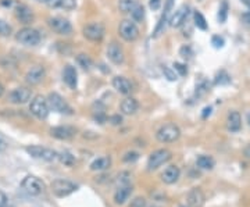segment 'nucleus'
I'll use <instances>...</instances> for the list:
<instances>
[{"mask_svg":"<svg viewBox=\"0 0 250 207\" xmlns=\"http://www.w3.org/2000/svg\"><path fill=\"white\" fill-rule=\"evenodd\" d=\"M230 81L231 78L227 75V74H225V72H224V71H222L220 75L217 77V79H216V82H217V84H228Z\"/></svg>","mask_w":250,"mask_h":207,"instance_id":"79ce46f5","label":"nucleus"},{"mask_svg":"<svg viewBox=\"0 0 250 207\" xmlns=\"http://www.w3.org/2000/svg\"><path fill=\"white\" fill-rule=\"evenodd\" d=\"M50 189H51V193L54 196L67 197L78 189V185L71 182L68 179H56V181L51 182Z\"/></svg>","mask_w":250,"mask_h":207,"instance_id":"f03ea898","label":"nucleus"},{"mask_svg":"<svg viewBox=\"0 0 250 207\" xmlns=\"http://www.w3.org/2000/svg\"><path fill=\"white\" fill-rule=\"evenodd\" d=\"M227 128L230 129L231 132H238L242 128V119L238 111H231L227 119Z\"/></svg>","mask_w":250,"mask_h":207,"instance_id":"393cba45","label":"nucleus"},{"mask_svg":"<svg viewBox=\"0 0 250 207\" xmlns=\"http://www.w3.org/2000/svg\"><path fill=\"white\" fill-rule=\"evenodd\" d=\"M31 96H32V92L30 89L20 86V88L13 89L9 93V102L13 104H24L30 100Z\"/></svg>","mask_w":250,"mask_h":207,"instance_id":"f8f14e48","label":"nucleus"},{"mask_svg":"<svg viewBox=\"0 0 250 207\" xmlns=\"http://www.w3.org/2000/svg\"><path fill=\"white\" fill-rule=\"evenodd\" d=\"M138 158H139V153H136V152H128V153L124 155L122 161H124V163H133V161H136Z\"/></svg>","mask_w":250,"mask_h":207,"instance_id":"c9c22d12","label":"nucleus"},{"mask_svg":"<svg viewBox=\"0 0 250 207\" xmlns=\"http://www.w3.org/2000/svg\"><path fill=\"white\" fill-rule=\"evenodd\" d=\"M181 137V129L175 124H164L160 129L156 132V138L161 143H172L178 140Z\"/></svg>","mask_w":250,"mask_h":207,"instance_id":"f257e3e1","label":"nucleus"},{"mask_svg":"<svg viewBox=\"0 0 250 207\" xmlns=\"http://www.w3.org/2000/svg\"><path fill=\"white\" fill-rule=\"evenodd\" d=\"M11 34V27L7 24V22H4L3 20H0V35L1 36H9Z\"/></svg>","mask_w":250,"mask_h":207,"instance_id":"e433bc0d","label":"nucleus"},{"mask_svg":"<svg viewBox=\"0 0 250 207\" xmlns=\"http://www.w3.org/2000/svg\"><path fill=\"white\" fill-rule=\"evenodd\" d=\"M188 14H189V7H188V6H182V7H180L178 10L174 13V16L171 17V27H174V28L181 27V25L186 21V18H188Z\"/></svg>","mask_w":250,"mask_h":207,"instance_id":"6ab92c4d","label":"nucleus"},{"mask_svg":"<svg viewBox=\"0 0 250 207\" xmlns=\"http://www.w3.org/2000/svg\"><path fill=\"white\" fill-rule=\"evenodd\" d=\"M171 157H172V153L168 149H159V150L153 152L149 156V160H148V170L149 171L157 170L163 164H166L167 161H170Z\"/></svg>","mask_w":250,"mask_h":207,"instance_id":"39448f33","label":"nucleus"},{"mask_svg":"<svg viewBox=\"0 0 250 207\" xmlns=\"http://www.w3.org/2000/svg\"><path fill=\"white\" fill-rule=\"evenodd\" d=\"M118 32H120V36L127 42H133V40L138 39L139 36V28L138 25L131 20H124L120 22V27H118Z\"/></svg>","mask_w":250,"mask_h":207,"instance_id":"1a4fd4ad","label":"nucleus"},{"mask_svg":"<svg viewBox=\"0 0 250 207\" xmlns=\"http://www.w3.org/2000/svg\"><path fill=\"white\" fill-rule=\"evenodd\" d=\"M181 177V170L178 166H168L163 172H161V181L166 185H172L175 184Z\"/></svg>","mask_w":250,"mask_h":207,"instance_id":"2eb2a0df","label":"nucleus"},{"mask_svg":"<svg viewBox=\"0 0 250 207\" xmlns=\"http://www.w3.org/2000/svg\"><path fill=\"white\" fill-rule=\"evenodd\" d=\"M172 3H174V0H167L164 13H163V16H161V18L160 21H159V24H157V27H156V30H154V34H153L154 38H157L161 32L164 31V27H166V24H167V21H168V17H170L171 10H172Z\"/></svg>","mask_w":250,"mask_h":207,"instance_id":"aec40b11","label":"nucleus"},{"mask_svg":"<svg viewBox=\"0 0 250 207\" xmlns=\"http://www.w3.org/2000/svg\"><path fill=\"white\" fill-rule=\"evenodd\" d=\"M4 149H6V140L0 135V150H4Z\"/></svg>","mask_w":250,"mask_h":207,"instance_id":"8fccbe9b","label":"nucleus"},{"mask_svg":"<svg viewBox=\"0 0 250 207\" xmlns=\"http://www.w3.org/2000/svg\"><path fill=\"white\" fill-rule=\"evenodd\" d=\"M59 160H60L61 164H64L66 167H72L77 163L75 156L72 153H70L68 150H64V152L59 153Z\"/></svg>","mask_w":250,"mask_h":207,"instance_id":"cd10ccee","label":"nucleus"},{"mask_svg":"<svg viewBox=\"0 0 250 207\" xmlns=\"http://www.w3.org/2000/svg\"><path fill=\"white\" fill-rule=\"evenodd\" d=\"M113 86L121 95H130L132 92V84L130 79L125 77H116L113 79Z\"/></svg>","mask_w":250,"mask_h":207,"instance_id":"f3484780","label":"nucleus"},{"mask_svg":"<svg viewBox=\"0 0 250 207\" xmlns=\"http://www.w3.org/2000/svg\"><path fill=\"white\" fill-rule=\"evenodd\" d=\"M132 193V187L131 185H121L114 193V202L116 205H124Z\"/></svg>","mask_w":250,"mask_h":207,"instance_id":"b1692460","label":"nucleus"},{"mask_svg":"<svg viewBox=\"0 0 250 207\" xmlns=\"http://www.w3.org/2000/svg\"><path fill=\"white\" fill-rule=\"evenodd\" d=\"M25 150L33 158L45 160V161H49V163L59 160V153L56 150H53V149L43 148V146H38V145H32V146H27Z\"/></svg>","mask_w":250,"mask_h":207,"instance_id":"20e7f679","label":"nucleus"},{"mask_svg":"<svg viewBox=\"0 0 250 207\" xmlns=\"http://www.w3.org/2000/svg\"><path fill=\"white\" fill-rule=\"evenodd\" d=\"M206 202V196L200 188H192L186 196V205L189 207H203Z\"/></svg>","mask_w":250,"mask_h":207,"instance_id":"ddd939ff","label":"nucleus"},{"mask_svg":"<svg viewBox=\"0 0 250 207\" xmlns=\"http://www.w3.org/2000/svg\"><path fill=\"white\" fill-rule=\"evenodd\" d=\"M21 188L27 192V193H30L32 196H38L40 193H43V190H45V184H43V181L39 179L38 177H35V175H27V177L22 179V182H21Z\"/></svg>","mask_w":250,"mask_h":207,"instance_id":"6e6552de","label":"nucleus"},{"mask_svg":"<svg viewBox=\"0 0 250 207\" xmlns=\"http://www.w3.org/2000/svg\"><path fill=\"white\" fill-rule=\"evenodd\" d=\"M77 61H78V64L83 69H92V64H93L89 56H86V54H78L77 56Z\"/></svg>","mask_w":250,"mask_h":207,"instance_id":"473e14b6","label":"nucleus"},{"mask_svg":"<svg viewBox=\"0 0 250 207\" xmlns=\"http://www.w3.org/2000/svg\"><path fill=\"white\" fill-rule=\"evenodd\" d=\"M50 135L60 140H68L75 135V129L71 127H54L50 129Z\"/></svg>","mask_w":250,"mask_h":207,"instance_id":"a211bd4d","label":"nucleus"},{"mask_svg":"<svg viewBox=\"0 0 250 207\" xmlns=\"http://www.w3.org/2000/svg\"><path fill=\"white\" fill-rule=\"evenodd\" d=\"M117 182L120 184V187L121 185H130V182H131V174L130 172H120L118 174V179H117Z\"/></svg>","mask_w":250,"mask_h":207,"instance_id":"f704fd0d","label":"nucleus"},{"mask_svg":"<svg viewBox=\"0 0 250 207\" xmlns=\"http://www.w3.org/2000/svg\"><path fill=\"white\" fill-rule=\"evenodd\" d=\"M174 69L180 74L181 77H185V75L188 74L186 66H185V64H181V63H175V64H174Z\"/></svg>","mask_w":250,"mask_h":207,"instance_id":"58836bf2","label":"nucleus"},{"mask_svg":"<svg viewBox=\"0 0 250 207\" xmlns=\"http://www.w3.org/2000/svg\"><path fill=\"white\" fill-rule=\"evenodd\" d=\"M245 156L250 158V145H249V146H248V148L245 149Z\"/></svg>","mask_w":250,"mask_h":207,"instance_id":"603ef678","label":"nucleus"},{"mask_svg":"<svg viewBox=\"0 0 250 207\" xmlns=\"http://www.w3.org/2000/svg\"><path fill=\"white\" fill-rule=\"evenodd\" d=\"M48 103H49L50 109L56 111V113H59V114H67V116L72 114V109H71L70 104L66 102V99L60 96L59 93H56V92L50 93L48 96Z\"/></svg>","mask_w":250,"mask_h":207,"instance_id":"0eeeda50","label":"nucleus"},{"mask_svg":"<svg viewBox=\"0 0 250 207\" xmlns=\"http://www.w3.org/2000/svg\"><path fill=\"white\" fill-rule=\"evenodd\" d=\"M138 4L139 3L136 0H120L118 1V9H120L121 13H132Z\"/></svg>","mask_w":250,"mask_h":207,"instance_id":"c85d7f7f","label":"nucleus"},{"mask_svg":"<svg viewBox=\"0 0 250 207\" xmlns=\"http://www.w3.org/2000/svg\"><path fill=\"white\" fill-rule=\"evenodd\" d=\"M16 39L24 46H36L40 42V34L31 27H25V28H22L17 32Z\"/></svg>","mask_w":250,"mask_h":207,"instance_id":"423d86ee","label":"nucleus"},{"mask_svg":"<svg viewBox=\"0 0 250 207\" xmlns=\"http://www.w3.org/2000/svg\"><path fill=\"white\" fill-rule=\"evenodd\" d=\"M7 203V196L3 193V192H0V206H3V205H6Z\"/></svg>","mask_w":250,"mask_h":207,"instance_id":"de8ad7c7","label":"nucleus"},{"mask_svg":"<svg viewBox=\"0 0 250 207\" xmlns=\"http://www.w3.org/2000/svg\"><path fill=\"white\" fill-rule=\"evenodd\" d=\"M16 17L22 22V24H31L33 21V13L28 6L25 4H18L16 9Z\"/></svg>","mask_w":250,"mask_h":207,"instance_id":"5701e85b","label":"nucleus"},{"mask_svg":"<svg viewBox=\"0 0 250 207\" xmlns=\"http://www.w3.org/2000/svg\"><path fill=\"white\" fill-rule=\"evenodd\" d=\"M211 114V107H206L204 109V113H203V119H207V116Z\"/></svg>","mask_w":250,"mask_h":207,"instance_id":"3c124183","label":"nucleus"},{"mask_svg":"<svg viewBox=\"0 0 250 207\" xmlns=\"http://www.w3.org/2000/svg\"><path fill=\"white\" fill-rule=\"evenodd\" d=\"M180 53L182 57L186 59V57H190V56H192V49H190V46H183V48H181Z\"/></svg>","mask_w":250,"mask_h":207,"instance_id":"37998d69","label":"nucleus"},{"mask_svg":"<svg viewBox=\"0 0 250 207\" xmlns=\"http://www.w3.org/2000/svg\"><path fill=\"white\" fill-rule=\"evenodd\" d=\"M131 16H132V18L135 21H142L143 20V17H145V9H143V6L142 4H138L133 11L131 13Z\"/></svg>","mask_w":250,"mask_h":207,"instance_id":"72a5a7b5","label":"nucleus"},{"mask_svg":"<svg viewBox=\"0 0 250 207\" xmlns=\"http://www.w3.org/2000/svg\"><path fill=\"white\" fill-rule=\"evenodd\" d=\"M109 120L111 121V124H114V125H118V124L122 122V119H121L120 116H113V117H110Z\"/></svg>","mask_w":250,"mask_h":207,"instance_id":"a18cd8bd","label":"nucleus"},{"mask_svg":"<svg viewBox=\"0 0 250 207\" xmlns=\"http://www.w3.org/2000/svg\"><path fill=\"white\" fill-rule=\"evenodd\" d=\"M3 93H4V88H3V85L0 84V98L3 96Z\"/></svg>","mask_w":250,"mask_h":207,"instance_id":"864d4df0","label":"nucleus"},{"mask_svg":"<svg viewBox=\"0 0 250 207\" xmlns=\"http://www.w3.org/2000/svg\"><path fill=\"white\" fill-rule=\"evenodd\" d=\"M248 122H249V125H250V113L248 114Z\"/></svg>","mask_w":250,"mask_h":207,"instance_id":"6e6d98bb","label":"nucleus"},{"mask_svg":"<svg viewBox=\"0 0 250 207\" xmlns=\"http://www.w3.org/2000/svg\"><path fill=\"white\" fill-rule=\"evenodd\" d=\"M53 7H59L64 10H74L77 7V0H57Z\"/></svg>","mask_w":250,"mask_h":207,"instance_id":"7c9ffc66","label":"nucleus"},{"mask_svg":"<svg viewBox=\"0 0 250 207\" xmlns=\"http://www.w3.org/2000/svg\"><path fill=\"white\" fill-rule=\"evenodd\" d=\"M150 207H159V206H150Z\"/></svg>","mask_w":250,"mask_h":207,"instance_id":"bf43d9fd","label":"nucleus"},{"mask_svg":"<svg viewBox=\"0 0 250 207\" xmlns=\"http://www.w3.org/2000/svg\"><path fill=\"white\" fill-rule=\"evenodd\" d=\"M49 103L48 99H45L42 95H38L31 100L30 111L32 116H35L38 120H46L49 116Z\"/></svg>","mask_w":250,"mask_h":207,"instance_id":"7ed1b4c3","label":"nucleus"},{"mask_svg":"<svg viewBox=\"0 0 250 207\" xmlns=\"http://www.w3.org/2000/svg\"><path fill=\"white\" fill-rule=\"evenodd\" d=\"M48 24L51 30L59 35H70L72 32V25L68 20L63 17H50L48 20Z\"/></svg>","mask_w":250,"mask_h":207,"instance_id":"9b49d317","label":"nucleus"},{"mask_svg":"<svg viewBox=\"0 0 250 207\" xmlns=\"http://www.w3.org/2000/svg\"><path fill=\"white\" fill-rule=\"evenodd\" d=\"M163 72L166 74V77H167V79L168 81H177V74H175V69L174 71H171L168 67H163Z\"/></svg>","mask_w":250,"mask_h":207,"instance_id":"a19ab883","label":"nucleus"},{"mask_svg":"<svg viewBox=\"0 0 250 207\" xmlns=\"http://www.w3.org/2000/svg\"><path fill=\"white\" fill-rule=\"evenodd\" d=\"M0 207H10V206H6V205H3V206H0Z\"/></svg>","mask_w":250,"mask_h":207,"instance_id":"4d7b16f0","label":"nucleus"},{"mask_svg":"<svg viewBox=\"0 0 250 207\" xmlns=\"http://www.w3.org/2000/svg\"><path fill=\"white\" fill-rule=\"evenodd\" d=\"M130 207H148V205H146V199H145V197H135V199L131 202Z\"/></svg>","mask_w":250,"mask_h":207,"instance_id":"4c0bfd02","label":"nucleus"},{"mask_svg":"<svg viewBox=\"0 0 250 207\" xmlns=\"http://www.w3.org/2000/svg\"><path fill=\"white\" fill-rule=\"evenodd\" d=\"M43 78H45V69L42 66H33L32 69H28V72L25 75V81L31 85L39 84Z\"/></svg>","mask_w":250,"mask_h":207,"instance_id":"dca6fc26","label":"nucleus"},{"mask_svg":"<svg viewBox=\"0 0 250 207\" xmlns=\"http://www.w3.org/2000/svg\"><path fill=\"white\" fill-rule=\"evenodd\" d=\"M63 79H64V82H66L71 89L77 88V84H78V74H77V69H74L72 66H66V69L63 71Z\"/></svg>","mask_w":250,"mask_h":207,"instance_id":"4be33fe9","label":"nucleus"},{"mask_svg":"<svg viewBox=\"0 0 250 207\" xmlns=\"http://www.w3.org/2000/svg\"><path fill=\"white\" fill-rule=\"evenodd\" d=\"M107 57H109V60L113 64H117V66L124 63V59H125L124 50H122V48L117 42H111L110 45H109V48H107Z\"/></svg>","mask_w":250,"mask_h":207,"instance_id":"4468645a","label":"nucleus"},{"mask_svg":"<svg viewBox=\"0 0 250 207\" xmlns=\"http://www.w3.org/2000/svg\"><path fill=\"white\" fill-rule=\"evenodd\" d=\"M242 21L246 24V25H249L250 27V11H248V13H245L243 16H242Z\"/></svg>","mask_w":250,"mask_h":207,"instance_id":"49530a36","label":"nucleus"},{"mask_svg":"<svg viewBox=\"0 0 250 207\" xmlns=\"http://www.w3.org/2000/svg\"><path fill=\"white\" fill-rule=\"evenodd\" d=\"M227 17H228V3H227V0H222L220 9H218V21L222 24L227 21Z\"/></svg>","mask_w":250,"mask_h":207,"instance_id":"2f4dec72","label":"nucleus"},{"mask_svg":"<svg viewBox=\"0 0 250 207\" xmlns=\"http://www.w3.org/2000/svg\"><path fill=\"white\" fill-rule=\"evenodd\" d=\"M149 6H150V9H151L153 11H157L159 9H160L161 0H150Z\"/></svg>","mask_w":250,"mask_h":207,"instance_id":"c03bdc74","label":"nucleus"},{"mask_svg":"<svg viewBox=\"0 0 250 207\" xmlns=\"http://www.w3.org/2000/svg\"><path fill=\"white\" fill-rule=\"evenodd\" d=\"M110 166H111V158L109 157V156H103V157L95 158V160L90 163V170H92V171L101 172V171L109 170Z\"/></svg>","mask_w":250,"mask_h":207,"instance_id":"a878e982","label":"nucleus"},{"mask_svg":"<svg viewBox=\"0 0 250 207\" xmlns=\"http://www.w3.org/2000/svg\"><path fill=\"white\" fill-rule=\"evenodd\" d=\"M180 207H189V206H180Z\"/></svg>","mask_w":250,"mask_h":207,"instance_id":"13d9d810","label":"nucleus"},{"mask_svg":"<svg viewBox=\"0 0 250 207\" xmlns=\"http://www.w3.org/2000/svg\"><path fill=\"white\" fill-rule=\"evenodd\" d=\"M83 36L90 42H101L104 38V27L100 22H92L83 27Z\"/></svg>","mask_w":250,"mask_h":207,"instance_id":"9d476101","label":"nucleus"},{"mask_svg":"<svg viewBox=\"0 0 250 207\" xmlns=\"http://www.w3.org/2000/svg\"><path fill=\"white\" fill-rule=\"evenodd\" d=\"M193 21H195V25H196L199 30H207V21H206L204 16H203L200 11H195V14H193Z\"/></svg>","mask_w":250,"mask_h":207,"instance_id":"c756f323","label":"nucleus"},{"mask_svg":"<svg viewBox=\"0 0 250 207\" xmlns=\"http://www.w3.org/2000/svg\"><path fill=\"white\" fill-rule=\"evenodd\" d=\"M243 3H245V4H248V6L250 7V0H243Z\"/></svg>","mask_w":250,"mask_h":207,"instance_id":"5fc2aeb1","label":"nucleus"},{"mask_svg":"<svg viewBox=\"0 0 250 207\" xmlns=\"http://www.w3.org/2000/svg\"><path fill=\"white\" fill-rule=\"evenodd\" d=\"M120 109L122 114H125V116H132V114H135V113L138 111V109H139V103H138L136 99L127 98L121 102Z\"/></svg>","mask_w":250,"mask_h":207,"instance_id":"412c9836","label":"nucleus"},{"mask_svg":"<svg viewBox=\"0 0 250 207\" xmlns=\"http://www.w3.org/2000/svg\"><path fill=\"white\" fill-rule=\"evenodd\" d=\"M224 43H225L224 39H222L221 36H218V35H216V36H213V38H211V45H213L216 49H220V48H222V46H224Z\"/></svg>","mask_w":250,"mask_h":207,"instance_id":"ea45409f","label":"nucleus"},{"mask_svg":"<svg viewBox=\"0 0 250 207\" xmlns=\"http://www.w3.org/2000/svg\"><path fill=\"white\" fill-rule=\"evenodd\" d=\"M196 166L200 168V170H213L214 166H216V161L211 156H207V155H200L199 157L196 158Z\"/></svg>","mask_w":250,"mask_h":207,"instance_id":"bb28decb","label":"nucleus"},{"mask_svg":"<svg viewBox=\"0 0 250 207\" xmlns=\"http://www.w3.org/2000/svg\"><path fill=\"white\" fill-rule=\"evenodd\" d=\"M36 1H39V3H46V4H49V6H54V3L57 1V0H36Z\"/></svg>","mask_w":250,"mask_h":207,"instance_id":"09e8293b","label":"nucleus"}]
</instances>
